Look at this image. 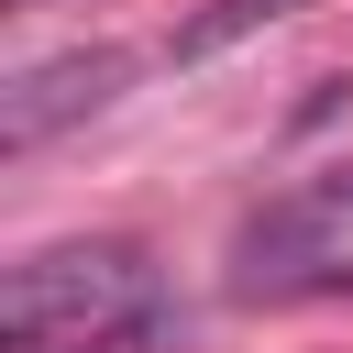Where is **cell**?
<instances>
[{"instance_id":"2","label":"cell","mask_w":353,"mask_h":353,"mask_svg":"<svg viewBox=\"0 0 353 353\" xmlns=\"http://www.w3.org/2000/svg\"><path fill=\"white\" fill-rule=\"evenodd\" d=\"M110 77H121V55H66V66H33V77L11 88L0 132H11V143H44L66 110H99V99H110Z\"/></svg>"},{"instance_id":"3","label":"cell","mask_w":353,"mask_h":353,"mask_svg":"<svg viewBox=\"0 0 353 353\" xmlns=\"http://www.w3.org/2000/svg\"><path fill=\"white\" fill-rule=\"evenodd\" d=\"M276 11H298V0H221V11H199V33H188V55H210V44H232V33H254V22H276Z\"/></svg>"},{"instance_id":"4","label":"cell","mask_w":353,"mask_h":353,"mask_svg":"<svg viewBox=\"0 0 353 353\" xmlns=\"http://www.w3.org/2000/svg\"><path fill=\"white\" fill-rule=\"evenodd\" d=\"M154 342H165V309H132V320H110V331H88L66 353H154Z\"/></svg>"},{"instance_id":"1","label":"cell","mask_w":353,"mask_h":353,"mask_svg":"<svg viewBox=\"0 0 353 353\" xmlns=\"http://www.w3.org/2000/svg\"><path fill=\"white\" fill-rule=\"evenodd\" d=\"M154 309L132 243H77V254H22L11 265V353H66L110 320Z\"/></svg>"},{"instance_id":"5","label":"cell","mask_w":353,"mask_h":353,"mask_svg":"<svg viewBox=\"0 0 353 353\" xmlns=\"http://www.w3.org/2000/svg\"><path fill=\"white\" fill-rule=\"evenodd\" d=\"M331 210H353V176H342V188H331Z\"/></svg>"}]
</instances>
